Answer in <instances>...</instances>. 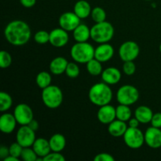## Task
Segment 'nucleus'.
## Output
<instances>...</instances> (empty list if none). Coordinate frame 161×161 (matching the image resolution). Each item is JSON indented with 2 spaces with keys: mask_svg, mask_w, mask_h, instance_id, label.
Returning a JSON list of instances; mask_svg holds the SVG:
<instances>
[{
  "mask_svg": "<svg viewBox=\"0 0 161 161\" xmlns=\"http://www.w3.org/2000/svg\"><path fill=\"white\" fill-rule=\"evenodd\" d=\"M4 36L9 43L19 47L25 45L29 41L31 31L26 22L15 20L6 25L4 30Z\"/></svg>",
  "mask_w": 161,
  "mask_h": 161,
  "instance_id": "f257e3e1",
  "label": "nucleus"
},
{
  "mask_svg": "<svg viewBox=\"0 0 161 161\" xmlns=\"http://www.w3.org/2000/svg\"><path fill=\"white\" fill-rule=\"evenodd\" d=\"M88 97L92 104L101 107L108 105L113 98V91L108 84L97 83L93 85L88 92Z\"/></svg>",
  "mask_w": 161,
  "mask_h": 161,
  "instance_id": "f03ea898",
  "label": "nucleus"
},
{
  "mask_svg": "<svg viewBox=\"0 0 161 161\" xmlns=\"http://www.w3.org/2000/svg\"><path fill=\"white\" fill-rule=\"evenodd\" d=\"M94 51L95 49L89 42H76L71 48L70 53L72 58L75 62L86 64L94 58Z\"/></svg>",
  "mask_w": 161,
  "mask_h": 161,
  "instance_id": "7ed1b4c3",
  "label": "nucleus"
},
{
  "mask_svg": "<svg viewBox=\"0 0 161 161\" xmlns=\"http://www.w3.org/2000/svg\"><path fill=\"white\" fill-rule=\"evenodd\" d=\"M114 36V28L109 22L96 23L91 28V38L97 43H105L111 40Z\"/></svg>",
  "mask_w": 161,
  "mask_h": 161,
  "instance_id": "20e7f679",
  "label": "nucleus"
},
{
  "mask_svg": "<svg viewBox=\"0 0 161 161\" xmlns=\"http://www.w3.org/2000/svg\"><path fill=\"white\" fill-rule=\"evenodd\" d=\"M42 100L49 108L54 109L60 107L63 102V93L61 88L55 85H50L42 89Z\"/></svg>",
  "mask_w": 161,
  "mask_h": 161,
  "instance_id": "39448f33",
  "label": "nucleus"
},
{
  "mask_svg": "<svg viewBox=\"0 0 161 161\" xmlns=\"http://www.w3.org/2000/svg\"><path fill=\"white\" fill-rule=\"evenodd\" d=\"M138 98H139L138 90L132 85H124L120 86L116 92V100L122 105L130 106L136 103Z\"/></svg>",
  "mask_w": 161,
  "mask_h": 161,
  "instance_id": "423d86ee",
  "label": "nucleus"
},
{
  "mask_svg": "<svg viewBox=\"0 0 161 161\" xmlns=\"http://www.w3.org/2000/svg\"><path fill=\"white\" fill-rule=\"evenodd\" d=\"M123 138L125 144L130 149H139L145 143V134L138 127H128Z\"/></svg>",
  "mask_w": 161,
  "mask_h": 161,
  "instance_id": "0eeeda50",
  "label": "nucleus"
},
{
  "mask_svg": "<svg viewBox=\"0 0 161 161\" xmlns=\"http://www.w3.org/2000/svg\"><path fill=\"white\" fill-rule=\"evenodd\" d=\"M139 53V46L134 41L124 42L119 49V56L124 62L134 61L138 58Z\"/></svg>",
  "mask_w": 161,
  "mask_h": 161,
  "instance_id": "6e6552de",
  "label": "nucleus"
},
{
  "mask_svg": "<svg viewBox=\"0 0 161 161\" xmlns=\"http://www.w3.org/2000/svg\"><path fill=\"white\" fill-rule=\"evenodd\" d=\"M36 139V131L28 125H22L16 135V140L24 148L32 146Z\"/></svg>",
  "mask_w": 161,
  "mask_h": 161,
  "instance_id": "1a4fd4ad",
  "label": "nucleus"
},
{
  "mask_svg": "<svg viewBox=\"0 0 161 161\" xmlns=\"http://www.w3.org/2000/svg\"><path fill=\"white\" fill-rule=\"evenodd\" d=\"M14 115L20 125H28L33 119L34 114L31 107L25 103L17 105L14 111Z\"/></svg>",
  "mask_w": 161,
  "mask_h": 161,
  "instance_id": "9d476101",
  "label": "nucleus"
},
{
  "mask_svg": "<svg viewBox=\"0 0 161 161\" xmlns=\"http://www.w3.org/2000/svg\"><path fill=\"white\" fill-rule=\"evenodd\" d=\"M81 19L75 12H65L59 17L60 27L67 31H73L80 25Z\"/></svg>",
  "mask_w": 161,
  "mask_h": 161,
  "instance_id": "9b49d317",
  "label": "nucleus"
},
{
  "mask_svg": "<svg viewBox=\"0 0 161 161\" xmlns=\"http://www.w3.org/2000/svg\"><path fill=\"white\" fill-rule=\"evenodd\" d=\"M69 40V36L68 31L61 28H54L50 32V43L53 47H63L68 43Z\"/></svg>",
  "mask_w": 161,
  "mask_h": 161,
  "instance_id": "f8f14e48",
  "label": "nucleus"
},
{
  "mask_svg": "<svg viewBox=\"0 0 161 161\" xmlns=\"http://www.w3.org/2000/svg\"><path fill=\"white\" fill-rule=\"evenodd\" d=\"M145 142L152 149L161 147V130L155 127H150L145 132Z\"/></svg>",
  "mask_w": 161,
  "mask_h": 161,
  "instance_id": "ddd939ff",
  "label": "nucleus"
},
{
  "mask_svg": "<svg viewBox=\"0 0 161 161\" xmlns=\"http://www.w3.org/2000/svg\"><path fill=\"white\" fill-rule=\"evenodd\" d=\"M97 117L102 124H109L116 119V108L109 104L101 106L97 111Z\"/></svg>",
  "mask_w": 161,
  "mask_h": 161,
  "instance_id": "4468645a",
  "label": "nucleus"
},
{
  "mask_svg": "<svg viewBox=\"0 0 161 161\" xmlns=\"http://www.w3.org/2000/svg\"><path fill=\"white\" fill-rule=\"evenodd\" d=\"M114 55V48L111 44L105 42L101 43L94 51V58L102 63L107 62L113 58Z\"/></svg>",
  "mask_w": 161,
  "mask_h": 161,
  "instance_id": "2eb2a0df",
  "label": "nucleus"
},
{
  "mask_svg": "<svg viewBox=\"0 0 161 161\" xmlns=\"http://www.w3.org/2000/svg\"><path fill=\"white\" fill-rule=\"evenodd\" d=\"M17 121L14 114L3 113L0 117V130L4 134H10L15 130Z\"/></svg>",
  "mask_w": 161,
  "mask_h": 161,
  "instance_id": "dca6fc26",
  "label": "nucleus"
},
{
  "mask_svg": "<svg viewBox=\"0 0 161 161\" xmlns=\"http://www.w3.org/2000/svg\"><path fill=\"white\" fill-rule=\"evenodd\" d=\"M121 72L117 68L108 67L105 69L102 73L103 82L108 85H114L119 83L121 80Z\"/></svg>",
  "mask_w": 161,
  "mask_h": 161,
  "instance_id": "f3484780",
  "label": "nucleus"
},
{
  "mask_svg": "<svg viewBox=\"0 0 161 161\" xmlns=\"http://www.w3.org/2000/svg\"><path fill=\"white\" fill-rule=\"evenodd\" d=\"M127 128L128 127L126 122L116 119L108 124V131L114 138H119L124 136Z\"/></svg>",
  "mask_w": 161,
  "mask_h": 161,
  "instance_id": "a211bd4d",
  "label": "nucleus"
},
{
  "mask_svg": "<svg viewBox=\"0 0 161 161\" xmlns=\"http://www.w3.org/2000/svg\"><path fill=\"white\" fill-rule=\"evenodd\" d=\"M32 148L38 157H42V158H44L46 156H47L51 152V148H50L49 141L42 138L36 139L34 144L32 145Z\"/></svg>",
  "mask_w": 161,
  "mask_h": 161,
  "instance_id": "6ab92c4d",
  "label": "nucleus"
},
{
  "mask_svg": "<svg viewBox=\"0 0 161 161\" xmlns=\"http://www.w3.org/2000/svg\"><path fill=\"white\" fill-rule=\"evenodd\" d=\"M68 62L67 60L63 57H57L53 58L50 64V72L53 75H59L65 72L67 68Z\"/></svg>",
  "mask_w": 161,
  "mask_h": 161,
  "instance_id": "aec40b11",
  "label": "nucleus"
},
{
  "mask_svg": "<svg viewBox=\"0 0 161 161\" xmlns=\"http://www.w3.org/2000/svg\"><path fill=\"white\" fill-rule=\"evenodd\" d=\"M153 116V110L146 105H141L136 108L135 112V117H136L140 124H149Z\"/></svg>",
  "mask_w": 161,
  "mask_h": 161,
  "instance_id": "412c9836",
  "label": "nucleus"
},
{
  "mask_svg": "<svg viewBox=\"0 0 161 161\" xmlns=\"http://www.w3.org/2000/svg\"><path fill=\"white\" fill-rule=\"evenodd\" d=\"M91 5L86 0H80L74 6V12L80 19H85L91 14Z\"/></svg>",
  "mask_w": 161,
  "mask_h": 161,
  "instance_id": "4be33fe9",
  "label": "nucleus"
},
{
  "mask_svg": "<svg viewBox=\"0 0 161 161\" xmlns=\"http://www.w3.org/2000/svg\"><path fill=\"white\" fill-rule=\"evenodd\" d=\"M73 38L76 42H86L91 38V28L84 24H80L73 31Z\"/></svg>",
  "mask_w": 161,
  "mask_h": 161,
  "instance_id": "5701e85b",
  "label": "nucleus"
},
{
  "mask_svg": "<svg viewBox=\"0 0 161 161\" xmlns=\"http://www.w3.org/2000/svg\"><path fill=\"white\" fill-rule=\"evenodd\" d=\"M51 151L61 153L64 150L66 146V139L61 134H54L49 140Z\"/></svg>",
  "mask_w": 161,
  "mask_h": 161,
  "instance_id": "b1692460",
  "label": "nucleus"
},
{
  "mask_svg": "<svg viewBox=\"0 0 161 161\" xmlns=\"http://www.w3.org/2000/svg\"><path fill=\"white\" fill-rule=\"evenodd\" d=\"M116 119H119V120L127 122V121H129V119L131 118L132 113L129 105L119 104V105H118L116 108Z\"/></svg>",
  "mask_w": 161,
  "mask_h": 161,
  "instance_id": "393cba45",
  "label": "nucleus"
},
{
  "mask_svg": "<svg viewBox=\"0 0 161 161\" xmlns=\"http://www.w3.org/2000/svg\"><path fill=\"white\" fill-rule=\"evenodd\" d=\"M86 70L91 75H94V76L102 75V72H103L102 62L97 61L95 58H93L89 62L86 63Z\"/></svg>",
  "mask_w": 161,
  "mask_h": 161,
  "instance_id": "a878e982",
  "label": "nucleus"
},
{
  "mask_svg": "<svg viewBox=\"0 0 161 161\" xmlns=\"http://www.w3.org/2000/svg\"><path fill=\"white\" fill-rule=\"evenodd\" d=\"M52 77L50 74L47 72H41L37 75L36 79V83H37L38 86L41 89H44V88L47 87L51 83Z\"/></svg>",
  "mask_w": 161,
  "mask_h": 161,
  "instance_id": "bb28decb",
  "label": "nucleus"
},
{
  "mask_svg": "<svg viewBox=\"0 0 161 161\" xmlns=\"http://www.w3.org/2000/svg\"><path fill=\"white\" fill-rule=\"evenodd\" d=\"M13 105V99L8 93L2 91L0 93V111L2 113L7 111Z\"/></svg>",
  "mask_w": 161,
  "mask_h": 161,
  "instance_id": "cd10ccee",
  "label": "nucleus"
},
{
  "mask_svg": "<svg viewBox=\"0 0 161 161\" xmlns=\"http://www.w3.org/2000/svg\"><path fill=\"white\" fill-rule=\"evenodd\" d=\"M91 16L92 20L95 23L105 21V19H106V13H105V9L102 7H99V6L92 9Z\"/></svg>",
  "mask_w": 161,
  "mask_h": 161,
  "instance_id": "c85d7f7f",
  "label": "nucleus"
},
{
  "mask_svg": "<svg viewBox=\"0 0 161 161\" xmlns=\"http://www.w3.org/2000/svg\"><path fill=\"white\" fill-rule=\"evenodd\" d=\"M20 158L25 161H36L38 156L33 148L25 147L23 148Z\"/></svg>",
  "mask_w": 161,
  "mask_h": 161,
  "instance_id": "c756f323",
  "label": "nucleus"
},
{
  "mask_svg": "<svg viewBox=\"0 0 161 161\" xmlns=\"http://www.w3.org/2000/svg\"><path fill=\"white\" fill-rule=\"evenodd\" d=\"M12 64V57L6 50L0 52V67L2 69H7Z\"/></svg>",
  "mask_w": 161,
  "mask_h": 161,
  "instance_id": "7c9ffc66",
  "label": "nucleus"
},
{
  "mask_svg": "<svg viewBox=\"0 0 161 161\" xmlns=\"http://www.w3.org/2000/svg\"><path fill=\"white\" fill-rule=\"evenodd\" d=\"M34 40L39 44L47 43L50 42V33L44 30L37 31L34 36Z\"/></svg>",
  "mask_w": 161,
  "mask_h": 161,
  "instance_id": "2f4dec72",
  "label": "nucleus"
},
{
  "mask_svg": "<svg viewBox=\"0 0 161 161\" xmlns=\"http://www.w3.org/2000/svg\"><path fill=\"white\" fill-rule=\"evenodd\" d=\"M65 74L69 78H76L80 75V68L75 63L69 62L66 68Z\"/></svg>",
  "mask_w": 161,
  "mask_h": 161,
  "instance_id": "473e14b6",
  "label": "nucleus"
},
{
  "mask_svg": "<svg viewBox=\"0 0 161 161\" xmlns=\"http://www.w3.org/2000/svg\"><path fill=\"white\" fill-rule=\"evenodd\" d=\"M9 148V155L17 157V158L20 157L24 147H22V146H20L17 142L11 144Z\"/></svg>",
  "mask_w": 161,
  "mask_h": 161,
  "instance_id": "72a5a7b5",
  "label": "nucleus"
},
{
  "mask_svg": "<svg viewBox=\"0 0 161 161\" xmlns=\"http://www.w3.org/2000/svg\"><path fill=\"white\" fill-rule=\"evenodd\" d=\"M123 70L127 75H132L135 74V71H136V66L133 61H125L123 65Z\"/></svg>",
  "mask_w": 161,
  "mask_h": 161,
  "instance_id": "f704fd0d",
  "label": "nucleus"
},
{
  "mask_svg": "<svg viewBox=\"0 0 161 161\" xmlns=\"http://www.w3.org/2000/svg\"><path fill=\"white\" fill-rule=\"evenodd\" d=\"M65 158L64 157V156L61 153L58 152H51L48 154L47 156H46L43 158V161H64Z\"/></svg>",
  "mask_w": 161,
  "mask_h": 161,
  "instance_id": "c9c22d12",
  "label": "nucleus"
},
{
  "mask_svg": "<svg viewBox=\"0 0 161 161\" xmlns=\"http://www.w3.org/2000/svg\"><path fill=\"white\" fill-rule=\"evenodd\" d=\"M94 161H114L115 158L109 153H102L97 155L94 158Z\"/></svg>",
  "mask_w": 161,
  "mask_h": 161,
  "instance_id": "e433bc0d",
  "label": "nucleus"
},
{
  "mask_svg": "<svg viewBox=\"0 0 161 161\" xmlns=\"http://www.w3.org/2000/svg\"><path fill=\"white\" fill-rule=\"evenodd\" d=\"M151 125L153 127L161 128V113H157L153 114V116L151 120Z\"/></svg>",
  "mask_w": 161,
  "mask_h": 161,
  "instance_id": "4c0bfd02",
  "label": "nucleus"
},
{
  "mask_svg": "<svg viewBox=\"0 0 161 161\" xmlns=\"http://www.w3.org/2000/svg\"><path fill=\"white\" fill-rule=\"evenodd\" d=\"M8 156H9V148L6 146H2L0 147V158L4 160Z\"/></svg>",
  "mask_w": 161,
  "mask_h": 161,
  "instance_id": "58836bf2",
  "label": "nucleus"
},
{
  "mask_svg": "<svg viewBox=\"0 0 161 161\" xmlns=\"http://www.w3.org/2000/svg\"><path fill=\"white\" fill-rule=\"evenodd\" d=\"M20 2L22 6L26 8L32 7L36 3V0H20Z\"/></svg>",
  "mask_w": 161,
  "mask_h": 161,
  "instance_id": "ea45409f",
  "label": "nucleus"
},
{
  "mask_svg": "<svg viewBox=\"0 0 161 161\" xmlns=\"http://www.w3.org/2000/svg\"><path fill=\"white\" fill-rule=\"evenodd\" d=\"M139 124H140V122L138 121V119H137L136 117L130 118V119H129V123H128L129 127H138Z\"/></svg>",
  "mask_w": 161,
  "mask_h": 161,
  "instance_id": "a19ab883",
  "label": "nucleus"
},
{
  "mask_svg": "<svg viewBox=\"0 0 161 161\" xmlns=\"http://www.w3.org/2000/svg\"><path fill=\"white\" fill-rule=\"evenodd\" d=\"M28 125L29 126V127H31L33 130H35V131H36V130L39 129V123H38V121H36V119H33L32 120H31V122L28 124Z\"/></svg>",
  "mask_w": 161,
  "mask_h": 161,
  "instance_id": "79ce46f5",
  "label": "nucleus"
},
{
  "mask_svg": "<svg viewBox=\"0 0 161 161\" xmlns=\"http://www.w3.org/2000/svg\"><path fill=\"white\" fill-rule=\"evenodd\" d=\"M19 158H17V157H13V156L9 155L6 158L4 159V161H18Z\"/></svg>",
  "mask_w": 161,
  "mask_h": 161,
  "instance_id": "37998d69",
  "label": "nucleus"
},
{
  "mask_svg": "<svg viewBox=\"0 0 161 161\" xmlns=\"http://www.w3.org/2000/svg\"><path fill=\"white\" fill-rule=\"evenodd\" d=\"M160 53H161V43H160Z\"/></svg>",
  "mask_w": 161,
  "mask_h": 161,
  "instance_id": "c03bdc74",
  "label": "nucleus"
},
{
  "mask_svg": "<svg viewBox=\"0 0 161 161\" xmlns=\"http://www.w3.org/2000/svg\"><path fill=\"white\" fill-rule=\"evenodd\" d=\"M146 1H151V0H146Z\"/></svg>",
  "mask_w": 161,
  "mask_h": 161,
  "instance_id": "a18cd8bd",
  "label": "nucleus"
}]
</instances>
